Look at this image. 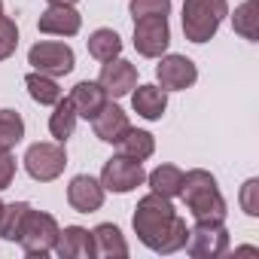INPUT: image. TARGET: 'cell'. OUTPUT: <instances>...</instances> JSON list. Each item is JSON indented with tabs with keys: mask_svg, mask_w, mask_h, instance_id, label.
I'll return each mask as SVG.
<instances>
[{
	"mask_svg": "<svg viewBox=\"0 0 259 259\" xmlns=\"http://www.w3.org/2000/svg\"><path fill=\"white\" fill-rule=\"evenodd\" d=\"M132 226H135L138 241L144 247H150L153 253H162V256L183 250L186 235H189L186 220L174 210V198H165L159 192H147L138 201Z\"/></svg>",
	"mask_w": 259,
	"mask_h": 259,
	"instance_id": "1",
	"label": "cell"
},
{
	"mask_svg": "<svg viewBox=\"0 0 259 259\" xmlns=\"http://www.w3.org/2000/svg\"><path fill=\"white\" fill-rule=\"evenodd\" d=\"M180 198L186 204V210L192 213V220H226V198L217 186V177L204 168H192L183 171V189Z\"/></svg>",
	"mask_w": 259,
	"mask_h": 259,
	"instance_id": "2",
	"label": "cell"
},
{
	"mask_svg": "<svg viewBox=\"0 0 259 259\" xmlns=\"http://www.w3.org/2000/svg\"><path fill=\"white\" fill-rule=\"evenodd\" d=\"M229 16V0H183V34L189 43H207L217 37Z\"/></svg>",
	"mask_w": 259,
	"mask_h": 259,
	"instance_id": "3",
	"label": "cell"
},
{
	"mask_svg": "<svg viewBox=\"0 0 259 259\" xmlns=\"http://www.w3.org/2000/svg\"><path fill=\"white\" fill-rule=\"evenodd\" d=\"M58 220L46 210H28L25 223H22V232H19V244L28 256H49L55 250V238H58Z\"/></svg>",
	"mask_w": 259,
	"mask_h": 259,
	"instance_id": "4",
	"label": "cell"
},
{
	"mask_svg": "<svg viewBox=\"0 0 259 259\" xmlns=\"http://www.w3.org/2000/svg\"><path fill=\"white\" fill-rule=\"evenodd\" d=\"M183 250L192 259H217L229 253V229L223 220H195Z\"/></svg>",
	"mask_w": 259,
	"mask_h": 259,
	"instance_id": "5",
	"label": "cell"
},
{
	"mask_svg": "<svg viewBox=\"0 0 259 259\" xmlns=\"http://www.w3.org/2000/svg\"><path fill=\"white\" fill-rule=\"evenodd\" d=\"M22 162H25V171L31 174V180L52 183V180H58L64 174L67 153H64V144H58V141H40V144L28 147Z\"/></svg>",
	"mask_w": 259,
	"mask_h": 259,
	"instance_id": "6",
	"label": "cell"
},
{
	"mask_svg": "<svg viewBox=\"0 0 259 259\" xmlns=\"http://www.w3.org/2000/svg\"><path fill=\"white\" fill-rule=\"evenodd\" d=\"M28 64L37 70V73H46V76H67L73 73L76 67V55L67 43L61 40H40L28 49Z\"/></svg>",
	"mask_w": 259,
	"mask_h": 259,
	"instance_id": "7",
	"label": "cell"
},
{
	"mask_svg": "<svg viewBox=\"0 0 259 259\" xmlns=\"http://www.w3.org/2000/svg\"><path fill=\"white\" fill-rule=\"evenodd\" d=\"M101 186L107 192H116V195H125V192H135L138 186L147 183V171H144V162L138 159H128V156H113L104 162L101 168Z\"/></svg>",
	"mask_w": 259,
	"mask_h": 259,
	"instance_id": "8",
	"label": "cell"
},
{
	"mask_svg": "<svg viewBox=\"0 0 259 259\" xmlns=\"http://www.w3.org/2000/svg\"><path fill=\"white\" fill-rule=\"evenodd\" d=\"M171 46L168 16H144L135 19V49L144 58H162Z\"/></svg>",
	"mask_w": 259,
	"mask_h": 259,
	"instance_id": "9",
	"label": "cell"
},
{
	"mask_svg": "<svg viewBox=\"0 0 259 259\" xmlns=\"http://www.w3.org/2000/svg\"><path fill=\"white\" fill-rule=\"evenodd\" d=\"M156 79H159V89H165V92H186L198 82V67L186 55L165 52L156 64Z\"/></svg>",
	"mask_w": 259,
	"mask_h": 259,
	"instance_id": "10",
	"label": "cell"
},
{
	"mask_svg": "<svg viewBox=\"0 0 259 259\" xmlns=\"http://www.w3.org/2000/svg\"><path fill=\"white\" fill-rule=\"evenodd\" d=\"M98 82L104 85L107 98H125V95H132V89L138 85V67L132 61H125L122 55L110 58V61H101Z\"/></svg>",
	"mask_w": 259,
	"mask_h": 259,
	"instance_id": "11",
	"label": "cell"
},
{
	"mask_svg": "<svg viewBox=\"0 0 259 259\" xmlns=\"http://www.w3.org/2000/svg\"><path fill=\"white\" fill-rule=\"evenodd\" d=\"M104 195H107V189L92 174H76L67 183V204L76 213H95V210H101L104 207Z\"/></svg>",
	"mask_w": 259,
	"mask_h": 259,
	"instance_id": "12",
	"label": "cell"
},
{
	"mask_svg": "<svg viewBox=\"0 0 259 259\" xmlns=\"http://www.w3.org/2000/svg\"><path fill=\"white\" fill-rule=\"evenodd\" d=\"M55 256L61 259H95V241L85 226H64L55 238Z\"/></svg>",
	"mask_w": 259,
	"mask_h": 259,
	"instance_id": "13",
	"label": "cell"
},
{
	"mask_svg": "<svg viewBox=\"0 0 259 259\" xmlns=\"http://www.w3.org/2000/svg\"><path fill=\"white\" fill-rule=\"evenodd\" d=\"M128 128H132V119H128V113L119 107V104H113V101H107L101 110H98V116L92 119V132H95V138L98 141H104V144H116Z\"/></svg>",
	"mask_w": 259,
	"mask_h": 259,
	"instance_id": "14",
	"label": "cell"
},
{
	"mask_svg": "<svg viewBox=\"0 0 259 259\" xmlns=\"http://www.w3.org/2000/svg\"><path fill=\"white\" fill-rule=\"evenodd\" d=\"M79 28L82 16L76 13V7H46V13L37 22V31L49 37H76Z\"/></svg>",
	"mask_w": 259,
	"mask_h": 259,
	"instance_id": "15",
	"label": "cell"
},
{
	"mask_svg": "<svg viewBox=\"0 0 259 259\" xmlns=\"http://www.w3.org/2000/svg\"><path fill=\"white\" fill-rule=\"evenodd\" d=\"M67 101L73 104V110H76L79 119H95L98 110H101L110 98H107V92H104V85H101L98 79H79V82L70 89Z\"/></svg>",
	"mask_w": 259,
	"mask_h": 259,
	"instance_id": "16",
	"label": "cell"
},
{
	"mask_svg": "<svg viewBox=\"0 0 259 259\" xmlns=\"http://www.w3.org/2000/svg\"><path fill=\"white\" fill-rule=\"evenodd\" d=\"M132 107L141 119L159 122L168 110V92L159 85H135L132 89Z\"/></svg>",
	"mask_w": 259,
	"mask_h": 259,
	"instance_id": "17",
	"label": "cell"
},
{
	"mask_svg": "<svg viewBox=\"0 0 259 259\" xmlns=\"http://www.w3.org/2000/svg\"><path fill=\"white\" fill-rule=\"evenodd\" d=\"M92 241H95V256L101 259H125L128 256V241L119 232L116 223H101L92 229Z\"/></svg>",
	"mask_w": 259,
	"mask_h": 259,
	"instance_id": "18",
	"label": "cell"
},
{
	"mask_svg": "<svg viewBox=\"0 0 259 259\" xmlns=\"http://www.w3.org/2000/svg\"><path fill=\"white\" fill-rule=\"evenodd\" d=\"M116 150H119V156L147 162V159L156 153V138H153L150 132H144V128H128V132L116 141Z\"/></svg>",
	"mask_w": 259,
	"mask_h": 259,
	"instance_id": "19",
	"label": "cell"
},
{
	"mask_svg": "<svg viewBox=\"0 0 259 259\" xmlns=\"http://www.w3.org/2000/svg\"><path fill=\"white\" fill-rule=\"evenodd\" d=\"M147 183H150V192H159L165 198H177L180 189H183V168L177 165H156L150 174H147Z\"/></svg>",
	"mask_w": 259,
	"mask_h": 259,
	"instance_id": "20",
	"label": "cell"
},
{
	"mask_svg": "<svg viewBox=\"0 0 259 259\" xmlns=\"http://www.w3.org/2000/svg\"><path fill=\"white\" fill-rule=\"evenodd\" d=\"M25 89H28L31 101H37L40 107H55V104L64 98L58 79H55V76H46V73H37V70H31V73L25 76Z\"/></svg>",
	"mask_w": 259,
	"mask_h": 259,
	"instance_id": "21",
	"label": "cell"
},
{
	"mask_svg": "<svg viewBox=\"0 0 259 259\" xmlns=\"http://www.w3.org/2000/svg\"><path fill=\"white\" fill-rule=\"evenodd\" d=\"M85 46H89V55H92L95 61H110V58H119V55H122V37H119L113 28H98V31H92L89 40H85Z\"/></svg>",
	"mask_w": 259,
	"mask_h": 259,
	"instance_id": "22",
	"label": "cell"
},
{
	"mask_svg": "<svg viewBox=\"0 0 259 259\" xmlns=\"http://www.w3.org/2000/svg\"><path fill=\"white\" fill-rule=\"evenodd\" d=\"M76 110H73V104L67 101V98H61L58 104H55V110H52V116H49V135L58 141V144H67L70 138H73V132H76Z\"/></svg>",
	"mask_w": 259,
	"mask_h": 259,
	"instance_id": "23",
	"label": "cell"
},
{
	"mask_svg": "<svg viewBox=\"0 0 259 259\" xmlns=\"http://www.w3.org/2000/svg\"><path fill=\"white\" fill-rule=\"evenodd\" d=\"M25 141V119L22 113L4 107L0 110V153H13Z\"/></svg>",
	"mask_w": 259,
	"mask_h": 259,
	"instance_id": "24",
	"label": "cell"
},
{
	"mask_svg": "<svg viewBox=\"0 0 259 259\" xmlns=\"http://www.w3.org/2000/svg\"><path fill=\"white\" fill-rule=\"evenodd\" d=\"M28 210H31L28 201H10V204L0 207V238L19 241V232H22V223H25Z\"/></svg>",
	"mask_w": 259,
	"mask_h": 259,
	"instance_id": "25",
	"label": "cell"
},
{
	"mask_svg": "<svg viewBox=\"0 0 259 259\" xmlns=\"http://www.w3.org/2000/svg\"><path fill=\"white\" fill-rule=\"evenodd\" d=\"M232 28L238 37L256 43L259 40V16H256V0H244L241 7H235V16H232Z\"/></svg>",
	"mask_w": 259,
	"mask_h": 259,
	"instance_id": "26",
	"label": "cell"
},
{
	"mask_svg": "<svg viewBox=\"0 0 259 259\" xmlns=\"http://www.w3.org/2000/svg\"><path fill=\"white\" fill-rule=\"evenodd\" d=\"M19 49V25L10 16H0V61L13 58Z\"/></svg>",
	"mask_w": 259,
	"mask_h": 259,
	"instance_id": "27",
	"label": "cell"
},
{
	"mask_svg": "<svg viewBox=\"0 0 259 259\" xmlns=\"http://www.w3.org/2000/svg\"><path fill=\"white\" fill-rule=\"evenodd\" d=\"M128 13H132V19L168 16L171 13V0H128Z\"/></svg>",
	"mask_w": 259,
	"mask_h": 259,
	"instance_id": "28",
	"label": "cell"
},
{
	"mask_svg": "<svg viewBox=\"0 0 259 259\" xmlns=\"http://www.w3.org/2000/svg\"><path fill=\"white\" fill-rule=\"evenodd\" d=\"M238 204L247 217H259V177L244 180V186L238 192Z\"/></svg>",
	"mask_w": 259,
	"mask_h": 259,
	"instance_id": "29",
	"label": "cell"
},
{
	"mask_svg": "<svg viewBox=\"0 0 259 259\" xmlns=\"http://www.w3.org/2000/svg\"><path fill=\"white\" fill-rule=\"evenodd\" d=\"M16 168H19V165H16V156H13V153H0V192L13 186Z\"/></svg>",
	"mask_w": 259,
	"mask_h": 259,
	"instance_id": "30",
	"label": "cell"
},
{
	"mask_svg": "<svg viewBox=\"0 0 259 259\" xmlns=\"http://www.w3.org/2000/svg\"><path fill=\"white\" fill-rule=\"evenodd\" d=\"M235 256H259V250H256V247H238Z\"/></svg>",
	"mask_w": 259,
	"mask_h": 259,
	"instance_id": "31",
	"label": "cell"
},
{
	"mask_svg": "<svg viewBox=\"0 0 259 259\" xmlns=\"http://www.w3.org/2000/svg\"><path fill=\"white\" fill-rule=\"evenodd\" d=\"M46 4H49V7H76L79 0H46Z\"/></svg>",
	"mask_w": 259,
	"mask_h": 259,
	"instance_id": "32",
	"label": "cell"
},
{
	"mask_svg": "<svg viewBox=\"0 0 259 259\" xmlns=\"http://www.w3.org/2000/svg\"><path fill=\"white\" fill-rule=\"evenodd\" d=\"M0 16H4V0H0Z\"/></svg>",
	"mask_w": 259,
	"mask_h": 259,
	"instance_id": "33",
	"label": "cell"
},
{
	"mask_svg": "<svg viewBox=\"0 0 259 259\" xmlns=\"http://www.w3.org/2000/svg\"><path fill=\"white\" fill-rule=\"evenodd\" d=\"M0 207H4V201H0Z\"/></svg>",
	"mask_w": 259,
	"mask_h": 259,
	"instance_id": "34",
	"label": "cell"
}]
</instances>
